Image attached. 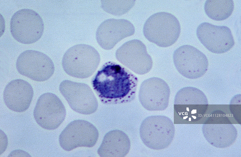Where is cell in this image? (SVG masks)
<instances>
[{
	"mask_svg": "<svg viewBox=\"0 0 241 157\" xmlns=\"http://www.w3.org/2000/svg\"><path fill=\"white\" fill-rule=\"evenodd\" d=\"M100 60L97 51L86 44L75 45L68 49L64 55L62 65L68 75L79 78L91 76L97 68Z\"/></svg>",
	"mask_w": 241,
	"mask_h": 157,
	"instance_id": "7a4b0ae2",
	"label": "cell"
},
{
	"mask_svg": "<svg viewBox=\"0 0 241 157\" xmlns=\"http://www.w3.org/2000/svg\"><path fill=\"white\" fill-rule=\"evenodd\" d=\"M170 94L169 86L164 80L152 77L141 83L139 98L142 106L148 110H163L168 106Z\"/></svg>",
	"mask_w": 241,
	"mask_h": 157,
	"instance_id": "9a60e30c",
	"label": "cell"
},
{
	"mask_svg": "<svg viewBox=\"0 0 241 157\" xmlns=\"http://www.w3.org/2000/svg\"><path fill=\"white\" fill-rule=\"evenodd\" d=\"M138 83L137 78L132 73L111 62L102 65L92 82L101 101L107 104L126 103L133 101Z\"/></svg>",
	"mask_w": 241,
	"mask_h": 157,
	"instance_id": "6da1fadb",
	"label": "cell"
},
{
	"mask_svg": "<svg viewBox=\"0 0 241 157\" xmlns=\"http://www.w3.org/2000/svg\"><path fill=\"white\" fill-rule=\"evenodd\" d=\"M174 133L173 122L164 116H152L146 118L139 129L140 137L143 143L155 150L168 147L172 141Z\"/></svg>",
	"mask_w": 241,
	"mask_h": 157,
	"instance_id": "277c9868",
	"label": "cell"
},
{
	"mask_svg": "<svg viewBox=\"0 0 241 157\" xmlns=\"http://www.w3.org/2000/svg\"><path fill=\"white\" fill-rule=\"evenodd\" d=\"M8 157H30V155L27 152L21 150L16 149L12 151L8 155Z\"/></svg>",
	"mask_w": 241,
	"mask_h": 157,
	"instance_id": "7402d4cb",
	"label": "cell"
},
{
	"mask_svg": "<svg viewBox=\"0 0 241 157\" xmlns=\"http://www.w3.org/2000/svg\"><path fill=\"white\" fill-rule=\"evenodd\" d=\"M173 59L178 72L188 79H195L202 77L208 70V62L206 56L190 45H183L176 49Z\"/></svg>",
	"mask_w": 241,
	"mask_h": 157,
	"instance_id": "9c48e42d",
	"label": "cell"
},
{
	"mask_svg": "<svg viewBox=\"0 0 241 157\" xmlns=\"http://www.w3.org/2000/svg\"><path fill=\"white\" fill-rule=\"evenodd\" d=\"M115 56L120 63L136 74L143 75L151 69L153 61L145 45L133 39L123 44L116 50Z\"/></svg>",
	"mask_w": 241,
	"mask_h": 157,
	"instance_id": "4fadbf2b",
	"label": "cell"
},
{
	"mask_svg": "<svg viewBox=\"0 0 241 157\" xmlns=\"http://www.w3.org/2000/svg\"><path fill=\"white\" fill-rule=\"evenodd\" d=\"M241 96L240 94L234 96L232 99L230 103V108L231 113L234 116L238 123L240 122L239 117L241 118Z\"/></svg>",
	"mask_w": 241,
	"mask_h": 157,
	"instance_id": "44dd1931",
	"label": "cell"
},
{
	"mask_svg": "<svg viewBox=\"0 0 241 157\" xmlns=\"http://www.w3.org/2000/svg\"><path fill=\"white\" fill-rule=\"evenodd\" d=\"M181 31L177 19L169 13L161 12L150 16L144 25L143 32L149 41L161 47L174 44L178 38Z\"/></svg>",
	"mask_w": 241,
	"mask_h": 157,
	"instance_id": "3957f363",
	"label": "cell"
},
{
	"mask_svg": "<svg viewBox=\"0 0 241 157\" xmlns=\"http://www.w3.org/2000/svg\"><path fill=\"white\" fill-rule=\"evenodd\" d=\"M135 31L133 25L129 21L111 18L104 21L99 26L96 38L102 48L109 50L123 38L133 35Z\"/></svg>",
	"mask_w": 241,
	"mask_h": 157,
	"instance_id": "2e32d148",
	"label": "cell"
},
{
	"mask_svg": "<svg viewBox=\"0 0 241 157\" xmlns=\"http://www.w3.org/2000/svg\"><path fill=\"white\" fill-rule=\"evenodd\" d=\"M102 8L106 11L120 15L128 12L134 5L135 0H102Z\"/></svg>",
	"mask_w": 241,
	"mask_h": 157,
	"instance_id": "ffe728a7",
	"label": "cell"
},
{
	"mask_svg": "<svg viewBox=\"0 0 241 157\" xmlns=\"http://www.w3.org/2000/svg\"><path fill=\"white\" fill-rule=\"evenodd\" d=\"M31 85L21 79L13 80L6 85L3 94L4 103L10 110L22 112L27 110L33 95Z\"/></svg>",
	"mask_w": 241,
	"mask_h": 157,
	"instance_id": "e0dca14e",
	"label": "cell"
},
{
	"mask_svg": "<svg viewBox=\"0 0 241 157\" xmlns=\"http://www.w3.org/2000/svg\"><path fill=\"white\" fill-rule=\"evenodd\" d=\"M43 20L34 10L20 9L12 15L10 22L11 35L18 42L25 44L34 43L41 37L44 30Z\"/></svg>",
	"mask_w": 241,
	"mask_h": 157,
	"instance_id": "5b68a950",
	"label": "cell"
},
{
	"mask_svg": "<svg viewBox=\"0 0 241 157\" xmlns=\"http://www.w3.org/2000/svg\"><path fill=\"white\" fill-rule=\"evenodd\" d=\"M234 7L232 0H207L204 5L205 12L211 19L221 21L228 18Z\"/></svg>",
	"mask_w": 241,
	"mask_h": 157,
	"instance_id": "d6986e66",
	"label": "cell"
},
{
	"mask_svg": "<svg viewBox=\"0 0 241 157\" xmlns=\"http://www.w3.org/2000/svg\"><path fill=\"white\" fill-rule=\"evenodd\" d=\"M37 123L43 128L53 130L63 122L66 115L65 107L59 98L50 92L39 98L33 111Z\"/></svg>",
	"mask_w": 241,
	"mask_h": 157,
	"instance_id": "30bf717a",
	"label": "cell"
},
{
	"mask_svg": "<svg viewBox=\"0 0 241 157\" xmlns=\"http://www.w3.org/2000/svg\"><path fill=\"white\" fill-rule=\"evenodd\" d=\"M203 135L212 145L219 148L232 145L236 139L237 132L226 114L220 110L211 113L202 127Z\"/></svg>",
	"mask_w": 241,
	"mask_h": 157,
	"instance_id": "ba28073f",
	"label": "cell"
},
{
	"mask_svg": "<svg viewBox=\"0 0 241 157\" xmlns=\"http://www.w3.org/2000/svg\"><path fill=\"white\" fill-rule=\"evenodd\" d=\"M130 147L127 135L121 130H115L105 135L98 153L101 157H124L129 152Z\"/></svg>",
	"mask_w": 241,
	"mask_h": 157,
	"instance_id": "ac0fdd59",
	"label": "cell"
},
{
	"mask_svg": "<svg viewBox=\"0 0 241 157\" xmlns=\"http://www.w3.org/2000/svg\"><path fill=\"white\" fill-rule=\"evenodd\" d=\"M196 33L202 44L213 53L226 52L235 44L231 31L226 26H216L205 22L198 26Z\"/></svg>",
	"mask_w": 241,
	"mask_h": 157,
	"instance_id": "5bb4252c",
	"label": "cell"
},
{
	"mask_svg": "<svg viewBox=\"0 0 241 157\" xmlns=\"http://www.w3.org/2000/svg\"><path fill=\"white\" fill-rule=\"evenodd\" d=\"M59 90L70 108L75 111L89 114L97 110V100L88 85L65 80L60 83Z\"/></svg>",
	"mask_w": 241,
	"mask_h": 157,
	"instance_id": "8fae6325",
	"label": "cell"
},
{
	"mask_svg": "<svg viewBox=\"0 0 241 157\" xmlns=\"http://www.w3.org/2000/svg\"><path fill=\"white\" fill-rule=\"evenodd\" d=\"M98 137L95 126L86 121L78 120L67 125L60 134L59 140L64 150L70 151L78 147H92Z\"/></svg>",
	"mask_w": 241,
	"mask_h": 157,
	"instance_id": "7c38bea8",
	"label": "cell"
},
{
	"mask_svg": "<svg viewBox=\"0 0 241 157\" xmlns=\"http://www.w3.org/2000/svg\"><path fill=\"white\" fill-rule=\"evenodd\" d=\"M208 105L207 98L202 91L194 87H185L175 97L174 114L183 120L196 122L204 116Z\"/></svg>",
	"mask_w": 241,
	"mask_h": 157,
	"instance_id": "8992f818",
	"label": "cell"
},
{
	"mask_svg": "<svg viewBox=\"0 0 241 157\" xmlns=\"http://www.w3.org/2000/svg\"><path fill=\"white\" fill-rule=\"evenodd\" d=\"M16 65L20 74L37 82L48 80L55 71L51 59L45 54L34 50L21 53L17 59Z\"/></svg>",
	"mask_w": 241,
	"mask_h": 157,
	"instance_id": "52a82bcc",
	"label": "cell"
}]
</instances>
